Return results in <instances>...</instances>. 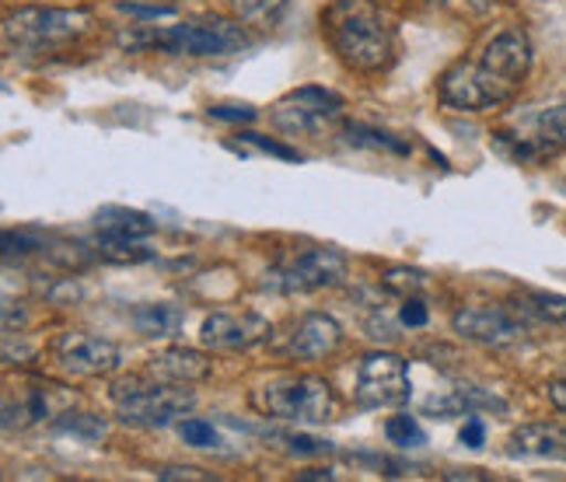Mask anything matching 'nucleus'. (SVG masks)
I'll return each mask as SVG.
<instances>
[{
	"mask_svg": "<svg viewBox=\"0 0 566 482\" xmlns=\"http://www.w3.org/2000/svg\"><path fill=\"white\" fill-rule=\"evenodd\" d=\"M119 11L123 14H134V18H165V14H171L176 8H168V4H134V0H123L119 4Z\"/></svg>",
	"mask_w": 566,
	"mask_h": 482,
	"instance_id": "obj_35",
	"label": "nucleus"
},
{
	"mask_svg": "<svg viewBox=\"0 0 566 482\" xmlns=\"http://www.w3.org/2000/svg\"><path fill=\"white\" fill-rule=\"evenodd\" d=\"M343 343V328L333 315L322 312H308L297 322H291V328L276 339L280 357L287 360H325L333 357Z\"/></svg>",
	"mask_w": 566,
	"mask_h": 482,
	"instance_id": "obj_12",
	"label": "nucleus"
},
{
	"mask_svg": "<svg viewBox=\"0 0 566 482\" xmlns=\"http://www.w3.org/2000/svg\"><path fill=\"white\" fill-rule=\"evenodd\" d=\"M343 137H346V144H354V147L388 150V155H409V144H406V140L385 134V129L364 126V123H346V126H343Z\"/></svg>",
	"mask_w": 566,
	"mask_h": 482,
	"instance_id": "obj_23",
	"label": "nucleus"
},
{
	"mask_svg": "<svg viewBox=\"0 0 566 482\" xmlns=\"http://www.w3.org/2000/svg\"><path fill=\"white\" fill-rule=\"evenodd\" d=\"M283 441H287L291 454H329L333 451L329 441H318V437H308V433H291V437H283Z\"/></svg>",
	"mask_w": 566,
	"mask_h": 482,
	"instance_id": "obj_30",
	"label": "nucleus"
},
{
	"mask_svg": "<svg viewBox=\"0 0 566 482\" xmlns=\"http://www.w3.org/2000/svg\"><path fill=\"white\" fill-rule=\"evenodd\" d=\"M213 370V360H207L200 349H189V346H171L161 349L147 360V378L155 381H168V385H196V381H207Z\"/></svg>",
	"mask_w": 566,
	"mask_h": 482,
	"instance_id": "obj_15",
	"label": "nucleus"
},
{
	"mask_svg": "<svg viewBox=\"0 0 566 482\" xmlns=\"http://www.w3.org/2000/svg\"><path fill=\"white\" fill-rule=\"evenodd\" d=\"M56 367L71 378H102L119 367V349L92 333H63L53 343Z\"/></svg>",
	"mask_w": 566,
	"mask_h": 482,
	"instance_id": "obj_9",
	"label": "nucleus"
},
{
	"mask_svg": "<svg viewBox=\"0 0 566 482\" xmlns=\"http://www.w3.org/2000/svg\"><path fill=\"white\" fill-rule=\"evenodd\" d=\"M116 42L119 50L129 53L158 50L171 56H231L249 46V29L242 21L210 18V21H182V25H168V29L137 25L119 32Z\"/></svg>",
	"mask_w": 566,
	"mask_h": 482,
	"instance_id": "obj_2",
	"label": "nucleus"
},
{
	"mask_svg": "<svg viewBox=\"0 0 566 482\" xmlns=\"http://www.w3.org/2000/svg\"><path fill=\"white\" fill-rule=\"evenodd\" d=\"M381 280H385L388 291H396L402 297H420V291L427 287V276L417 270H388Z\"/></svg>",
	"mask_w": 566,
	"mask_h": 482,
	"instance_id": "obj_28",
	"label": "nucleus"
},
{
	"mask_svg": "<svg viewBox=\"0 0 566 482\" xmlns=\"http://www.w3.org/2000/svg\"><path fill=\"white\" fill-rule=\"evenodd\" d=\"M158 479H161V482H179V479L210 482L213 475H210V472H203V469H196V465H168V469H161V472H158Z\"/></svg>",
	"mask_w": 566,
	"mask_h": 482,
	"instance_id": "obj_34",
	"label": "nucleus"
},
{
	"mask_svg": "<svg viewBox=\"0 0 566 482\" xmlns=\"http://www.w3.org/2000/svg\"><path fill=\"white\" fill-rule=\"evenodd\" d=\"M231 11L245 29H276L287 0H231Z\"/></svg>",
	"mask_w": 566,
	"mask_h": 482,
	"instance_id": "obj_21",
	"label": "nucleus"
},
{
	"mask_svg": "<svg viewBox=\"0 0 566 482\" xmlns=\"http://www.w3.org/2000/svg\"><path fill=\"white\" fill-rule=\"evenodd\" d=\"M479 63H486L493 74H500V77L517 87L532 71V42L521 29H504L483 46Z\"/></svg>",
	"mask_w": 566,
	"mask_h": 482,
	"instance_id": "obj_14",
	"label": "nucleus"
},
{
	"mask_svg": "<svg viewBox=\"0 0 566 482\" xmlns=\"http://www.w3.org/2000/svg\"><path fill=\"white\" fill-rule=\"evenodd\" d=\"M517 312H525L528 318H538V322H556V325H566V297L563 294H525L517 301Z\"/></svg>",
	"mask_w": 566,
	"mask_h": 482,
	"instance_id": "obj_24",
	"label": "nucleus"
},
{
	"mask_svg": "<svg viewBox=\"0 0 566 482\" xmlns=\"http://www.w3.org/2000/svg\"><path fill=\"white\" fill-rule=\"evenodd\" d=\"M438 4H441V0H438Z\"/></svg>",
	"mask_w": 566,
	"mask_h": 482,
	"instance_id": "obj_39",
	"label": "nucleus"
},
{
	"mask_svg": "<svg viewBox=\"0 0 566 482\" xmlns=\"http://www.w3.org/2000/svg\"><path fill=\"white\" fill-rule=\"evenodd\" d=\"M546 396H549V402H553L559 412H566V378L549 381V385H546Z\"/></svg>",
	"mask_w": 566,
	"mask_h": 482,
	"instance_id": "obj_37",
	"label": "nucleus"
},
{
	"mask_svg": "<svg viewBox=\"0 0 566 482\" xmlns=\"http://www.w3.org/2000/svg\"><path fill=\"white\" fill-rule=\"evenodd\" d=\"M113 402L116 416L126 427H140V430H161L171 427L192 409V391L186 388H171L168 381H123L113 388Z\"/></svg>",
	"mask_w": 566,
	"mask_h": 482,
	"instance_id": "obj_5",
	"label": "nucleus"
},
{
	"mask_svg": "<svg viewBox=\"0 0 566 482\" xmlns=\"http://www.w3.org/2000/svg\"><path fill=\"white\" fill-rule=\"evenodd\" d=\"M346 276V259L336 249H301L266 273L263 291L273 294H315L336 287Z\"/></svg>",
	"mask_w": 566,
	"mask_h": 482,
	"instance_id": "obj_7",
	"label": "nucleus"
},
{
	"mask_svg": "<svg viewBox=\"0 0 566 482\" xmlns=\"http://www.w3.org/2000/svg\"><path fill=\"white\" fill-rule=\"evenodd\" d=\"M95 221H98V231L123 234V238H147L158 231L155 217L144 210H129V207H102Z\"/></svg>",
	"mask_w": 566,
	"mask_h": 482,
	"instance_id": "obj_20",
	"label": "nucleus"
},
{
	"mask_svg": "<svg viewBox=\"0 0 566 482\" xmlns=\"http://www.w3.org/2000/svg\"><path fill=\"white\" fill-rule=\"evenodd\" d=\"M67 391L56 388V385H32L21 391V399L14 402L11 396L4 399V430H25L32 423H42L50 420V416H56V406L53 399H63Z\"/></svg>",
	"mask_w": 566,
	"mask_h": 482,
	"instance_id": "obj_17",
	"label": "nucleus"
},
{
	"mask_svg": "<svg viewBox=\"0 0 566 482\" xmlns=\"http://www.w3.org/2000/svg\"><path fill=\"white\" fill-rule=\"evenodd\" d=\"M451 328L469 343L479 346H514L528 336V325L507 308H493V304H469L451 315Z\"/></svg>",
	"mask_w": 566,
	"mask_h": 482,
	"instance_id": "obj_10",
	"label": "nucleus"
},
{
	"mask_svg": "<svg viewBox=\"0 0 566 482\" xmlns=\"http://www.w3.org/2000/svg\"><path fill=\"white\" fill-rule=\"evenodd\" d=\"M402 325L409 328H423L427 325V304L420 297H402V312H399Z\"/></svg>",
	"mask_w": 566,
	"mask_h": 482,
	"instance_id": "obj_33",
	"label": "nucleus"
},
{
	"mask_svg": "<svg viewBox=\"0 0 566 482\" xmlns=\"http://www.w3.org/2000/svg\"><path fill=\"white\" fill-rule=\"evenodd\" d=\"M514 140V158L528 161V158H546L553 150L566 147V102L542 108L538 116H532V134L525 137H511Z\"/></svg>",
	"mask_w": 566,
	"mask_h": 482,
	"instance_id": "obj_16",
	"label": "nucleus"
},
{
	"mask_svg": "<svg viewBox=\"0 0 566 482\" xmlns=\"http://www.w3.org/2000/svg\"><path fill=\"white\" fill-rule=\"evenodd\" d=\"M273 336V325L255 315V312H213L203 328H200V339L210 349H228V354H238V349H252L259 343H266Z\"/></svg>",
	"mask_w": 566,
	"mask_h": 482,
	"instance_id": "obj_13",
	"label": "nucleus"
},
{
	"mask_svg": "<svg viewBox=\"0 0 566 482\" xmlns=\"http://www.w3.org/2000/svg\"><path fill=\"white\" fill-rule=\"evenodd\" d=\"M252 409L283 423H325L333 420V388L318 375H287L252 388Z\"/></svg>",
	"mask_w": 566,
	"mask_h": 482,
	"instance_id": "obj_4",
	"label": "nucleus"
},
{
	"mask_svg": "<svg viewBox=\"0 0 566 482\" xmlns=\"http://www.w3.org/2000/svg\"><path fill=\"white\" fill-rule=\"evenodd\" d=\"M238 140H242V144H252V147H259V150H266V155L283 158V161H301V155H297L294 147L280 144V140H270V137H263V134H252V129H242V134H238Z\"/></svg>",
	"mask_w": 566,
	"mask_h": 482,
	"instance_id": "obj_29",
	"label": "nucleus"
},
{
	"mask_svg": "<svg viewBox=\"0 0 566 482\" xmlns=\"http://www.w3.org/2000/svg\"><path fill=\"white\" fill-rule=\"evenodd\" d=\"M46 297L53 301V304H74L77 297H81V287L71 280V276H63V280H56V283H50L46 287Z\"/></svg>",
	"mask_w": 566,
	"mask_h": 482,
	"instance_id": "obj_32",
	"label": "nucleus"
},
{
	"mask_svg": "<svg viewBox=\"0 0 566 482\" xmlns=\"http://www.w3.org/2000/svg\"><path fill=\"white\" fill-rule=\"evenodd\" d=\"M207 113L213 116V119H224V123H252L259 113H255V108L252 105H210L207 108Z\"/></svg>",
	"mask_w": 566,
	"mask_h": 482,
	"instance_id": "obj_31",
	"label": "nucleus"
},
{
	"mask_svg": "<svg viewBox=\"0 0 566 482\" xmlns=\"http://www.w3.org/2000/svg\"><path fill=\"white\" fill-rule=\"evenodd\" d=\"M95 252L105 262H147V259H155V249L140 245V238H123V234H105V231H98Z\"/></svg>",
	"mask_w": 566,
	"mask_h": 482,
	"instance_id": "obj_22",
	"label": "nucleus"
},
{
	"mask_svg": "<svg viewBox=\"0 0 566 482\" xmlns=\"http://www.w3.org/2000/svg\"><path fill=\"white\" fill-rule=\"evenodd\" d=\"M354 399L360 409H391L409 402V367L402 357L375 349L357 367Z\"/></svg>",
	"mask_w": 566,
	"mask_h": 482,
	"instance_id": "obj_8",
	"label": "nucleus"
},
{
	"mask_svg": "<svg viewBox=\"0 0 566 482\" xmlns=\"http://www.w3.org/2000/svg\"><path fill=\"white\" fill-rule=\"evenodd\" d=\"M339 113H343V98L336 92L308 84V87H297L291 95H283L273 105V123L283 134H315L322 123H329Z\"/></svg>",
	"mask_w": 566,
	"mask_h": 482,
	"instance_id": "obj_11",
	"label": "nucleus"
},
{
	"mask_svg": "<svg viewBox=\"0 0 566 482\" xmlns=\"http://www.w3.org/2000/svg\"><path fill=\"white\" fill-rule=\"evenodd\" d=\"M134 325L147 339H176L186 325V315H182V308H176V304L150 301V304L134 308Z\"/></svg>",
	"mask_w": 566,
	"mask_h": 482,
	"instance_id": "obj_19",
	"label": "nucleus"
},
{
	"mask_svg": "<svg viewBox=\"0 0 566 482\" xmlns=\"http://www.w3.org/2000/svg\"><path fill=\"white\" fill-rule=\"evenodd\" d=\"M53 427L60 433H74L81 441H102L105 437V420L102 416H92V412H60Z\"/></svg>",
	"mask_w": 566,
	"mask_h": 482,
	"instance_id": "obj_25",
	"label": "nucleus"
},
{
	"mask_svg": "<svg viewBox=\"0 0 566 482\" xmlns=\"http://www.w3.org/2000/svg\"><path fill=\"white\" fill-rule=\"evenodd\" d=\"M95 25L88 8H18L4 18V42L11 53L35 56L71 46Z\"/></svg>",
	"mask_w": 566,
	"mask_h": 482,
	"instance_id": "obj_3",
	"label": "nucleus"
},
{
	"mask_svg": "<svg viewBox=\"0 0 566 482\" xmlns=\"http://www.w3.org/2000/svg\"><path fill=\"white\" fill-rule=\"evenodd\" d=\"M507 454L514 458H556L566 462V427L559 423H525L507 437Z\"/></svg>",
	"mask_w": 566,
	"mask_h": 482,
	"instance_id": "obj_18",
	"label": "nucleus"
},
{
	"mask_svg": "<svg viewBox=\"0 0 566 482\" xmlns=\"http://www.w3.org/2000/svg\"><path fill=\"white\" fill-rule=\"evenodd\" d=\"M179 437L189 444V448H213L221 437H217L213 423L210 420H200V416H189V420L179 423Z\"/></svg>",
	"mask_w": 566,
	"mask_h": 482,
	"instance_id": "obj_27",
	"label": "nucleus"
},
{
	"mask_svg": "<svg viewBox=\"0 0 566 482\" xmlns=\"http://www.w3.org/2000/svg\"><path fill=\"white\" fill-rule=\"evenodd\" d=\"M322 35L333 53L357 74H381L396 63V29L375 0H336L322 11Z\"/></svg>",
	"mask_w": 566,
	"mask_h": 482,
	"instance_id": "obj_1",
	"label": "nucleus"
},
{
	"mask_svg": "<svg viewBox=\"0 0 566 482\" xmlns=\"http://www.w3.org/2000/svg\"><path fill=\"white\" fill-rule=\"evenodd\" d=\"M297 479H333L329 469H308V472H301Z\"/></svg>",
	"mask_w": 566,
	"mask_h": 482,
	"instance_id": "obj_38",
	"label": "nucleus"
},
{
	"mask_svg": "<svg viewBox=\"0 0 566 482\" xmlns=\"http://www.w3.org/2000/svg\"><path fill=\"white\" fill-rule=\"evenodd\" d=\"M514 92L517 87L511 81L493 74L486 63H479V60L451 63L438 81V98L448 108H459V113H486V108L511 102Z\"/></svg>",
	"mask_w": 566,
	"mask_h": 482,
	"instance_id": "obj_6",
	"label": "nucleus"
},
{
	"mask_svg": "<svg viewBox=\"0 0 566 482\" xmlns=\"http://www.w3.org/2000/svg\"><path fill=\"white\" fill-rule=\"evenodd\" d=\"M385 437L391 444L399 448H420L427 444V433L420 430V423L412 420V416H391V420L385 423Z\"/></svg>",
	"mask_w": 566,
	"mask_h": 482,
	"instance_id": "obj_26",
	"label": "nucleus"
},
{
	"mask_svg": "<svg viewBox=\"0 0 566 482\" xmlns=\"http://www.w3.org/2000/svg\"><path fill=\"white\" fill-rule=\"evenodd\" d=\"M462 444L465 448H483V441H486V427H483V420L479 416H472V420H465V427H462Z\"/></svg>",
	"mask_w": 566,
	"mask_h": 482,
	"instance_id": "obj_36",
	"label": "nucleus"
}]
</instances>
